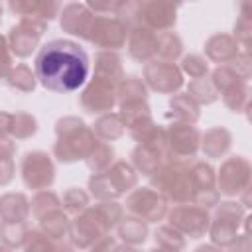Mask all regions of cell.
<instances>
[{
  "instance_id": "1",
  "label": "cell",
  "mask_w": 252,
  "mask_h": 252,
  "mask_svg": "<svg viewBox=\"0 0 252 252\" xmlns=\"http://www.w3.org/2000/svg\"><path fill=\"white\" fill-rule=\"evenodd\" d=\"M33 73L47 91L73 93L87 83L91 59L79 41L57 37L39 47L33 59Z\"/></svg>"
},
{
  "instance_id": "2",
  "label": "cell",
  "mask_w": 252,
  "mask_h": 252,
  "mask_svg": "<svg viewBox=\"0 0 252 252\" xmlns=\"http://www.w3.org/2000/svg\"><path fill=\"white\" fill-rule=\"evenodd\" d=\"M55 144H53V158L61 163H75L79 159H85L96 142V134L91 126L85 124L79 116H63L55 122Z\"/></svg>"
},
{
  "instance_id": "3",
  "label": "cell",
  "mask_w": 252,
  "mask_h": 252,
  "mask_svg": "<svg viewBox=\"0 0 252 252\" xmlns=\"http://www.w3.org/2000/svg\"><path fill=\"white\" fill-rule=\"evenodd\" d=\"M116 16L128 28L144 26L154 32L173 30L177 24V8L167 0H130Z\"/></svg>"
},
{
  "instance_id": "4",
  "label": "cell",
  "mask_w": 252,
  "mask_h": 252,
  "mask_svg": "<svg viewBox=\"0 0 252 252\" xmlns=\"http://www.w3.org/2000/svg\"><path fill=\"white\" fill-rule=\"evenodd\" d=\"M150 187L159 191L169 203H191L193 181L189 173V161H163L152 175Z\"/></svg>"
},
{
  "instance_id": "5",
  "label": "cell",
  "mask_w": 252,
  "mask_h": 252,
  "mask_svg": "<svg viewBox=\"0 0 252 252\" xmlns=\"http://www.w3.org/2000/svg\"><path fill=\"white\" fill-rule=\"evenodd\" d=\"M246 207L240 201H219L215 205V215L211 217L209 224V238L217 248H234L238 236H240V226L246 217Z\"/></svg>"
},
{
  "instance_id": "6",
  "label": "cell",
  "mask_w": 252,
  "mask_h": 252,
  "mask_svg": "<svg viewBox=\"0 0 252 252\" xmlns=\"http://www.w3.org/2000/svg\"><path fill=\"white\" fill-rule=\"evenodd\" d=\"M201 144V130L191 122L171 120L165 126V161L195 159Z\"/></svg>"
},
{
  "instance_id": "7",
  "label": "cell",
  "mask_w": 252,
  "mask_h": 252,
  "mask_svg": "<svg viewBox=\"0 0 252 252\" xmlns=\"http://www.w3.org/2000/svg\"><path fill=\"white\" fill-rule=\"evenodd\" d=\"M167 205L169 201L154 187H134L126 195L124 209L128 215H134L146 222H159L167 215Z\"/></svg>"
},
{
  "instance_id": "8",
  "label": "cell",
  "mask_w": 252,
  "mask_h": 252,
  "mask_svg": "<svg viewBox=\"0 0 252 252\" xmlns=\"http://www.w3.org/2000/svg\"><path fill=\"white\" fill-rule=\"evenodd\" d=\"M165 219H167V224L177 228L185 238L207 236V230L211 224L209 209L199 207L195 203H181V205H175L173 209H167Z\"/></svg>"
},
{
  "instance_id": "9",
  "label": "cell",
  "mask_w": 252,
  "mask_h": 252,
  "mask_svg": "<svg viewBox=\"0 0 252 252\" xmlns=\"http://www.w3.org/2000/svg\"><path fill=\"white\" fill-rule=\"evenodd\" d=\"M108 232H110V228L106 226V222L102 220L98 211L94 207H87L85 211L77 213L75 219L71 220L69 242L73 248L87 250V248H93L94 242L100 240Z\"/></svg>"
},
{
  "instance_id": "10",
  "label": "cell",
  "mask_w": 252,
  "mask_h": 252,
  "mask_svg": "<svg viewBox=\"0 0 252 252\" xmlns=\"http://www.w3.org/2000/svg\"><path fill=\"white\" fill-rule=\"evenodd\" d=\"M55 163L47 152H26L20 161V175L28 189H49L55 181Z\"/></svg>"
},
{
  "instance_id": "11",
  "label": "cell",
  "mask_w": 252,
  "mask_h": 252,
  "mask_svg": "<svg viewBox=\"0 0 252 252\" xmlns=\"http://www.w3.org/2000/svg\"><path fill=\"white\" fill-rule=\"evenodd\" d=\"M47 24L49 22L39 18H20V22L14 24L6 35L12 55L20 59L30 57L39 47V39L47 32Z\"/></svg>"
},
{
  "instance_id": "12",
  "label": "cell",
  "mask_w": 252,
  "mask_h": 252,
  "mask_svg": "<svg viewBox=\"0 0 252 252\" xmlns=\"http://www.w3.org/2000/svg\"><path fill=\"white\" fill-rule=\"evenodd\" d=\"M252 179V165L244 156L226 158L217 171V189L224 197H238Z\"/></svg>"
},
{
  "instance_id": "13",
  "label": "cell",
  "mask_w": 252,
  "mask_h": 252,
  "mask_svg": "<svg viewBox=\"0 0 252 252\" xmlns=\"http://www.w3.org/2000/svg\"><path fill=\"white\" fill-rule=\"evenodd\" d=\"M144 83L148 89L159 94H173L185 85V77L175 61H163L156 57L144 63Z\"/></svg>"
},
{
  "instance_id": "14",
  "label": "cell",
  "mask_w": 252,
  "mask_h": 252,
  "mask_svg": "<svg viewBox=\"0 0 252 252\" xmlns=\"http://www.w3.org/2000/svg\"><path fill=\"white\" fill-rule=\"evenodd\" d=\"M128 26L118 16H94L87 41L98 49L118 51L126 45Z\"/></svg>"
},
{
  "instance_id": "15",
  "label": "cell",
  "mask_w": 252,
  "mask_h": 252,
  "mask_svg": "<svg viewBox=\"0 0 252 252\" xmlns=\"http://www.w3.org/2000/svg\"><path fill=\"white\" fill-rule=\"evenodd\" d=\"M189 173L193 181V197L191 203L213 209L220 201V193L217 189V171L215 167L205 159H191L189 161Z\"/></svg>"
},
{
  "instance_id": "16",
  "label": "cell",
  "mask_w": 252,
  "mask_h": 252,
  "mask_svg": "<svg viewBox=\"0 0 252 252\" xmlns=\"http://www.w3.org/2000/svg\"><path fill=\"white\" fill-rule=\"evenodd\" d=\"M79 104L89 114H102L112 110L116 104V85L93 75V79H87V83L83 85Z\"/></svg>"
},
{
  "instance_id": "17",
  "label": "cell",
  "mask_w": 252,
  "mask_h": 252,
  "mask_svg": "<svg viewBox=\"0 0 252 252\" xmlns=\"http://www.w3.org/2000/svg\"><path fill=\"white\" fill-rule=\"evenodd\" d=\"M94 12L81 2H69L67 6H63L59 10V26L65 33L75 35L79 39H87L89 37V30L93 24Z\"/></svg>"
},
{
  "instance_id": "18",
  "label": "cell",
  "mask_w": 252,
  "mask_h": 252,
  "mask_svg": "<svg viewBox=\"0 0 252 252\" xmlns=\"http://www.w3.org/2000/svg\"><path fill=\"white\" fill-rule=\"evenodd\" d=\"M128 55L138 63H148L158 57V32L134 26L128 28V39H126Z\"/></svg>"
},
{
  "instance_id": "19",
  "label": "cell",
  "mask_w": 252,
  "mask_h": 252,
  "mask_svg": "<svg viewBox=\"0 0 252 252\" xmlns=\"http://www.w3.org/2000/svg\"><path fill=\"white\" fill-rule=\"evenodd\" d=\"M39 230L51 238L57 244V250H71V242H69V228H71V219L69 215L61 209H55L51 213H47L45 217H41L39 220Z\"/></svg>"
},
{
  "instance_id": "20",
  "label": "cell",
  "mask_w": 252,
  "mask_h": 252,
  "mask_svg": "<svg viewBox=\"0 0 252 252\" xmlns=\"http://www.w3.org/2000/svg\"><path fill=\"white\" fill-rule=\"evenodd\" d=\"M12 14L20 18H39L51 22L59 16L61 0H6Z\"/></svg>"
},
{
  "instance_id": "21",
  "label": "cell",
  "mask_w": 252,
  "mask_h": 252,
  "mask_svg": "<svg viewBox=\"0 0 252 252\" xmlns=\"http://www.w3.org/2000/svg\"><path fill=\"white\" fill-rule=\"evenodd\" d=\"M163 161H165L163 144H138L130 154V163L138 173L146 177H150Z\"/></svg>"
},
{
  "instance_id": "22",
  "label": "cell",
  "mask_w": 252,
  "mask_h": 252,
  "mask_svg": "<svg viewBox=\"0 0 252 252\" xmlns=\"http://www.w3.org/2000/svg\"><path fill=\"white\" fill-rule=\"evenodd\" d=\"M203 51H205V57L213 63H228L236 57V53L240 51V45L238 41L232 37V33H213L205 39V45H203Z\"/></svg>"
},
{
  "instance_id": "23",
  "label": "cell",
  "mask_w": 252,
  "mask_h": 252,
  "mask_svg": "<svg viewBox=\"0 0 252 252\" xmlns=\"http://www.w3.org/2000/svg\"><path fill=\"white\" fill-rule=\"evenodd\" d=\"M232 148V132L224 126H213L205 132H201V144L199 150L209 159H220L228 154Z\"/></svg>"
},
{
  "instance_id": "24",
  "label": "cell",
  "mask_w": 252,
  "mask_h": 252,
  "mask_svg": "<svg viewBox=\"0 0 252 252\" xmlns=\"http://www.w3.org/2000/svg\"><path fill=\"white\" fill-rule=\"evenodd\" d=\"M93 75L106 79L114 85L120 83V79L124 77V67H122V57L118 55V51H108V49H98L94 55V63H93Z\"/></svg>"
},
{
  "instance_id": "25",
  "label": "cell",
  "mask_w": 252,
  "mask_h": 252,
  "mask_svg": "<svg viewBox=\"0 0 252 252\" xmlns=\"http://www.w3.org/2000/svg\"><path fill=\"white\" fill-rule=\"evenodd\" d=\"M165 118L195 124L201 118V106L187 93H173L169 98V110L165 112Z\"/></svg>"
},
{
  "instance_id": "26",
  "label": "cell",
  "mask_w": 252,
  "mask_h": 252,
  "mask_svg": "<svg viewBox=\"0 0 252 252\" xmlns=\"http://www.w3.org/2000/svg\"><path fill=\"white\" fill-rule=\"evenodd\" d=\"M30 199L26 193H4L0 195V220H28L30 219Z\"/></svg>"
},
{
  "instance_id": "27",
  "label": "cell",
  "mask_w": 252,
  "mask_h": 252,
  "mask_svg": "<svg viewBox=\"0 0 252 252\" xmlns=\"http://www.w3.org/2000/svg\"><path fill=\"white\" fill-rule=\"evenodd\" d=\"M116 232H118V238L136 248V246H142L146 240H148V234H150V228H148V222L134 217V215H128V217H122V220L116 224Z\"/></svg>"
},
{
  "instance_id": "28",
  "label": "cell",
  "mask_w": 252,
  "mask_h": 252,
  "mask_svg": "<svg viewBox=\"0 0 252 252\" xmlns=\"http://www.w3.org/2000/svg\"><path fill=\"white\" fill-rule=\"evenodd\" d=\"M104 171H106V175L110 177L112 185L118 189L120 195H126L138 183V171L134 169V165L130 161H124V159L112 161L110 167H106Z\"/></svg>"
},
{
  "instance_id": "29",
  "label": "cell",
  "mask_w": 252,
  "mask_h": 252,
  "mask_svg": "<svg viewBox=\"0 0 252 252\" xmlns=\"http://www.w3.org/2000/svg\"><path fill=\"white\" fill-rule=\"evenodd\" d=\"M91 128H93V132L96 134V138H100V140H104V142L120 140V138L124 136V132H126L120 114H118V112H112V110L98 114V118L94 120V124H93Z\"/></svg>"
},
{
  "instance_id": "30",
  "label": "cell",
  "mask_w": 252,
  "mask_h": 252,
  "mask_svg": "<svg viewBox=\"0 0 252 252\" xmlns=\"http://www.w3.org/2000/svg\"><path fill=\"white\" fill-rule=\"evenodd\" d=\"M219 96H222V102L230 112L246 114L248 108H250V87H248V81H236L234 85L224 89Z\"/></svg>"
},
{
  "instance_id": "31",
  "label": "cell",
  "mask_w": 252,
  "mask_h": 252,
  "mask_svg": "<svg viewBox=\"0 0 252 252\" xmlns=\"http://www.w3.org/2000/svg\"><path fill=\"white\" fill-rule=\"evenodd\" d=\"M134 100H148V87L144 79L136 75H124L120 83L116 85V104H126Z\"/></svg>"
},
{
  "instance_id": "32",
  "label": "cell",
  "mask_w": 252,
  "mask_h": 252,
  "mask_svg": "<svg viewBox=\"0 0 252 252\" xmlns=\"http://www.w3.org/2000/svg\"><path fill=\"white\" fill-rule=\"evenodd\" d=\"M4 83L18 93H33L37 87V77L32 71V67H28L26 63H18V65H12Z\"/></svg>"
},
{
  "instance_id": "33",
  "label": "cell",
  "mask_w": 252,
  "mask_h": 252,
  "mask_svg": "<svg viewBox=\"0 0 252 252\" xmlns=\"http://www.w3.org/2000/svg\"><path fill=\"white\" fill-rule=\"evenodd\" d=\"M28 232V220H0V242L6 248H24Z\"/></svg>"
},
{
  "instance_id": "34",
  "label": "cell",
  "mask_w": 252,
  "mask_h": 252,
  "mask_svg": "<svg viewBox=\"0 0 252 252\" xmlns=\"http://www.w3.org/2000/svg\"><path fill=\"white\" fill-rule=\"evenodd\" d=\"M122 122H124V128L130 130L142 122H148L152 120V108L148 104V100H134V102H126V104H120V110H118Z\"/></svg>"
},
{
  "instance_id": "35",
  "label": "cell",
  "mask_w": 252,
  "mask_h": 252,
  "mask_svg": "<svg viewBox=\"0 0 252 252\" xmlns=\"http://www.w3.org/2000/svg\"><path fill=\"white\" fill-rule=\"evenodd\" d=\"M183 55V39L171 32H158V59L163 61H177Z\"/></svg>"
},
{
  "instance_id": "36",
  "label": "cell",
  "mask_w": 252,
  "mask_h": 252,
  "mask_svg": "<svg viewBox=\"0 0 252 252\" xmlns=\"http://www.w3.org/2000/svg\"><path fill=\"white\" fill-rule=\"evenodd\" d=\"M187 94L199 104V106H207L213 104L219 98V93L211 81V77H199V79H191L187 85Z\"/></svg>"
},
{
  "instance_id": "37",
  "label": "cell",
  "mask_w": 252,
  "mask_h": 252,
  "mask_svg": "<svg viewBox=\"0 0 252 252\" xmlns=\"http://www.w3.org/2000/svg\"><path fill=\"white\" fill-rule=\"evenodd\" d=\"M61 197L51 191V189H39L35 191V195L32 197L30 201V209H32V215L35 220H39L41 217H45L47 213L55 211V209H61Z\"/></svg>"
},
{
  "instance_id": "38",
  "label": "cell",
  "mask_w": 252,
  "mask_h": 252,
  "mask_svg": "<svg viewBox=\"0 0 252 252\" xmlns=\"http://www.w3.org/2000/svg\"><path fill=\"white\" fill-rule=\"evenodd\" d=\"M112 161H114V148L104 140H98L96 146L93 148V152L85 158V163L93 173L104 171L106 167H110Z\"/></svg>"
},
{
  "instance_id": "39",
  "label": "cell",
  "mask_w": 252,
  "mask_h": 252,
  "mask_svg": "<svg viewBox=\"0 0 252 252\" xmlns=\"http://www.w3.org/2000/svg\"><path fill=\"white\" fill-rule=\"evenodd\" d=\"M154 242H156L158 248L173 250V252L183 250V248L187 246L185 236H183L177 228H173L171 224H161V226H158L156 232H154Z\"/></svg>"
},
{
  "instance_id": "40",
  "label": "cell",
  "mask_w": 252,
  "mask_h": 252,
  "mask_svg": "<svg viewBox=\"0 0 252 252\" xmlns=\"http://www.w3.org/2000/svg\"><path fill=\"white\" fill-rule=\"evenodd\" d=\"M37 132V120L30 112H12L10 136L14 140H28Z\"/></svg>"
},
{
  "instance_id": "41",
  "label": "cell",
  "mask_w": 252,
  "mask_h": 252,
  "mask_svg": "<svg viewBox=\"0 0 252 252\" xmlns=\"http://www.w3.org/2000/svg\"><path fill=\"white\" fill-rule=\"evenodd\" d=\"M89 203H91V195H89V191H85L81 187H69V189H65L63 197H61L63 211L67 215H73V217L77 213L85 211L89 207Z\"/></svg>"
},
{
  "instance_id": "42",
  "label": "cell",
  "mask_w": 252,
  "mask_h": 252,
  "mask_svg": "<svg viewBox=\"0 0 252 252\" xmlns=\"http://www.w3.org/2000/svg\"><path fill=\"white\" fill-rule=\"evenodd\" d=\"M179 69L183 71V75H189L191 79H199V77L209 75L207 57H203V55H199V53L181 55V65H179Z\"/></svg>"
},
{
  "instance_id": "43",
  "label": "cell",
  "mask_w": 252,
  "mask_h": 252,
  "mask_svg": "<svg viewBox=\"0 0 252 252\" xmlns=\"http://www.w3.org/2000/svg\"><path fill=\"white\" fill-rule=\"evenodd\" d=\"M94 209L98 211V215L102 217V220L106 222V226L112 230L116 228V224L122 220L124 217V205H120L116 199H110V201H98L94 205Z\"/></svg>"
},
{
  "instance_id": "44",
  "label": "cell",
  "mask_w": 252,
  "mask_h": 252,
  "mask_svg": "<svg viewBox=\"0 0 252 252\" xmlns=\"http://www.w3.org/2000/svg\"><path fill=\"white\" fill-rule=\"evenodd\" d=\"M232 37L238 41L240 47L250 49V41H252V16H238L236 18Z\"/></svg>"
},
{
  "instance_id": "45",
  "label": "cell",
  "mask_w": 252,
  "mask_h": 252,
  "mask_svg": "<svg viewBox=\"0 0 252 252\" xmlns=\"http://www.w3.org/2000/svg\"><path fill=\"white\" fill-rule=\"evenodd\" d=\"M24 248H26L28 252H33V250H57V244H55L51 238H47L41 230L30 228Z\"/></svg>"
},
{
  "instance_id": "46",
  "label": "cell",
  "mask_w": 252,
  "mask_h": 252,
  "mask_svg": "<svg viewBox=\"0 0 252 252\" xmlns=\"http://www.w3.org/2000/svg\"><path fill=\"white\" fill-rule=\"evenodd\" d=\"M228 65L236 71L238 77H242L244 81H250L252 77V57H250V49H240L236 53V57L232 61H228Z\"/></svg>"
},
{
  "instance_id": "47",
  "label": "cell",
  "mask_w": 252,
  "mask_h": 252,
  "mask_svg": "<svg viewBox=\"0 0 252 252\" xmlns=\"http://www.w3.org/2000/svg\"><path fill=\"white\" fill-rule=\"evenodd\" d=\"M87 6L93 10V12H98V14H118L130 0H85Z\"/></svg>"
},
{
  "instance_id": "48",
  "label": "cell",
  "mask_w": 252,
  "mask_h": 252,
  "mask_svg": "<svg viewBox=\"0 0 252 252\" xmlns=\"http://www.w3.org/2000/svg\"><path fill=\"white\" fill-rule=\"evenodd\" d=\"M12 65H14V55L10 51V45H8L6 35L0 33V83L6 81V75L10 73Z\"/></svg>"
},
{
  "instance_id": "49",
  "label": "cell",
  "mask_w": 252,
  "mask_h": 252,
  "mask_svg": "<svg viewBox=\"0 0 252 252\" xmlns=\"http://www.w3.org/2000/svg\"><path fill=\"white\" fill-rule=\"evenodd\" d=\"M16 177V163L14 158H0V187L12 183Z\"/></svg>"
},
{
  "instance_id": "50",
  "label": "cell",
  "mask_w": 252,
  "mask_h": 252,
  "mask_svg": "<svg viewBox=\"0 0 252 252\" xmlns=\"http://www.w3.org/2000/svg\"><path fill=\"white\" fill-rule=\"evenodd\" d=\"M16 142L12 136H0V158H14Z\"/></svg>"
},
{
  "instance_id": "51",
  "label": "cell",
  "mask_w": 252,
  "mask_h": 252,
  "mask_svg": "<svg viewBox=\"0 0 252 252\" xmlns=\"http://www.w3.org/2000/svg\"><path fill=\"white\" fill-rule=\"evenodd\" d=\"M10 126H12V112L0 110V136H10Z\"/></svg>"
},
{
  "instance_id": "52",
  "label": "cell",
  "mask_w": 252,
  "mask_h": 252,
  "mask_svg": "<svg viewBox=\"0 0 252 252\" xmlns=\"http://www.w3.org/2000/svg\"><path fill=\"white\" fill-rule=\"evenodd\" d=\"M238 16H252V2L238 0Z\"/></svg>"
},
{
  "instance_id": "53",
  "label": "cell",
  "mask_w": 252,
  "mask_h": 252,
  "mask_svg": "<svg viewBox=\"0 0 252 252\" xmlns=\"http://www.w3.org/2000/svg\"><path fill=\"white\" fill-rule=\"evenodd\" d=\"M167 2H169V4H173L175 8H179V6H181V4L185 2V0H167Z\"/></svg>"
}]
</instances>
